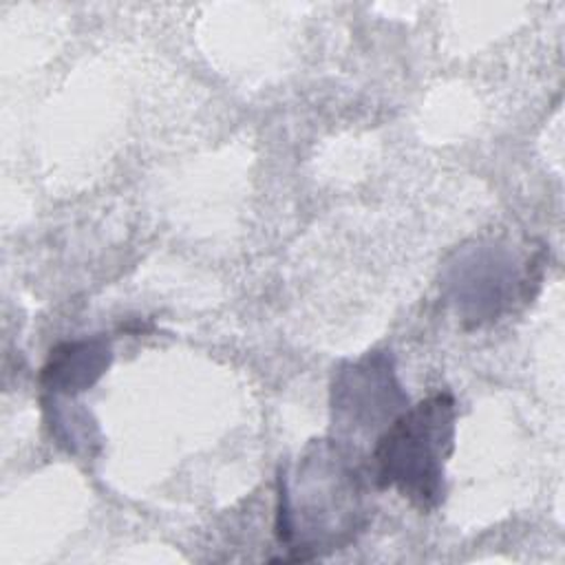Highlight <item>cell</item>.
I'll use <instances>...</instances> for the list:
<instances>
[{
  "mask_svg": "<svg viewBox=\"0 0 565 565\" xmlns=\"http://www.w3.org/2000/svg\"><path fill=\"white\" fill-rule=\"evenodd\" d=\"M113 347L106 335L66 340L51 349L40 384L51 395L73 397L88 391L110 366Z\"/></svg>",
  "mask_w": 565,
  "mask_h": 565,
  "instance_id": "5",
  "label": "cell"
},
{
  "mask_svg": "<svg viewBox=\"0 0 565 565\" xmlns=\"http://www.w3.org/2000/svg\"><path fill=\"white\" fill-rule=\"evenodd\" d=\"M358 459L340 439H313L291 470H280L274 532L289 550L285 561L324 556L364 532L371 508Z\"/></svg>",
  "mask_w": 565,
  "mask_h": 565,
  "instance_id": "1",
  "label": "cell"
},
{
  "mask_svg": "<svg viewBox=\"0 0 565 565\" xmlns=\"http://www.w3.org/2000/svg\"><path fill=\"white\" fill-rule=\"evenodd\" d=\"M457 404L450 393H433L406 406L375 439L371 477L393 488L419 512H433L446 497V461L455 448Z\"/></svg>",
  "mask_w": 565,
  "mask_h": 565,
  "instance_id": "2",
  "label": "cell"
},
{
  "mask_svg": "<svg viewBox=\"0 0 565 565\" xmlns=\"http://www.w3.org/2000/svg\"><path fill=\"white\" fill-rule=\"evenodd\" d=\"M527 274L519 271L514 254L499 243L463 245L448 267V291L457 311L470 324L497 320L521 291L527 296Z\"/></svg>",
  "mask_w": 565,
  "mask_h": 565,
  "instance_id": "4",
  "label": "cell"
},
{
  "mask_svg": "<svg viewBox=\"0 0 565 565\" xmlns=\"http://www.w3.org/2000/svg\"><path fill=\"white\" fill-rule=\"evenodd\" d=\"M329 404L335 439L349 444L382 433L408 406L391 351H369L342 362L331 375Z\"/></svg>",
  "mask_w": 565,
  "mask_h": 565,
  "instance_id": "3",
  "label": "cell"
}]
</instances>
